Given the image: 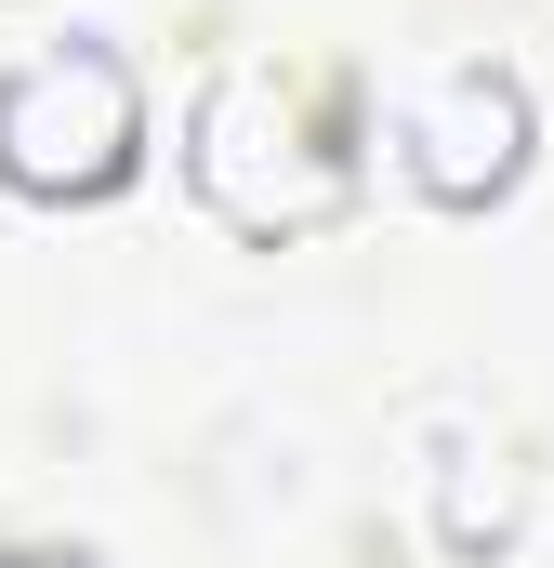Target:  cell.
Wrapping results in <instances>:
<instances>
[{
  "instance_id": "cell-1",
  "label": "cell",
  "mask_w": 554,
  "mask_h": 568,
  "mask_svg": "<svg viewBox=\"0 0 554 568\" xmlns=\"http://www.w3.org/2000/svg\"><path fill=\"white\" fill-rule=\"evenodd\" d=\"M145 159V93L106 40H53L0 67V185L27 199H120Z\"/></svg>"
},
{
  "instance_id": "cell-2",
  "label": "cell",
  "mask_w": 554,
  "mask_h": 568,
  "mask_svg": "<svg viewBox=\"0 0 554 568\" xmlns=\"http://www.w3.org/2000/svg\"><path fill=\"white\" fill-rule=\"evenodd\" d=\"M410 172H422V199L489 212V199L529 172V93H515V67H489V53L435 67L422 106H410Z\"/></svg>"
},
{
  "instance_id": "cell-3",
  "label": "cell",
  "mask_w": 554,
  "mask_h": 568,
  "mask_svg": "<svg viewBox=\"0 0 554 568\" xmlns=\"http://www.w3.org/2000/svg\"><path fill=\"white\" fill-rule=\"evenodd\" d=\"M0 568H93V556H0Z\"/></svg>"
}]
</instances>
